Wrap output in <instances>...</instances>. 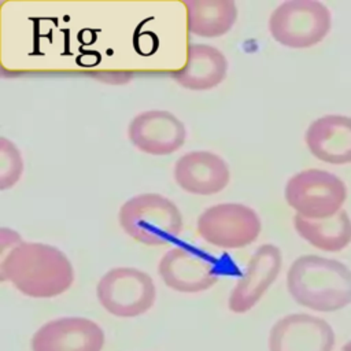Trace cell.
I'll return each instance as SVG.
<instances>
[{"label": "cell", "instance_id": "2e32d148", "mask_svg": "<svg viewBox=\"0 0 351 351\" xmlns=\"http://www.w3.org/2000/svg\"><path fill=\"white\" fill-rule=\"evenodd\" d=\"M293 226L302 239L322 251L337 252L351 241V219L344 208L326 218H306L296 214Z\"/></svg>", "mask_w": 351, "mask_h": 351}, {"label": "cell", "instance_id": "5bb4252c", "mask_svg": "<svg viewBox=\"0 0 351 351\" xmlns=\"http://www.w3.org/2000/svg\"><path fill=\"white\" fill-rule=\"evenodd\" d=\"M306 144L319 160L344 165L351 162V118L324 115L310 123L304 136Z\"/></svg>", "mask_w": 351, "mask_h": 351}, {"label": "cell", "instance_id": "9a60e30c", "mask_svg": "<svg viewBox=\"0 0 351 351\" xmlns=\"http://www.w3.org/2000/svg\"><path fill=\"white\" fill-rule=\"evenodd\" d=\"M228 73V60L215 47L191 44L185 64L173 71L171 78L189 90H208L219 85Z\"/></svg>", "mask_w": 351, "mask_h": 351}, {"label": "cell", "instance_id": "e0dca14e", "mask_svg": "<svg viewBox=\"0 0 351 351\" xmlns=\"http://www.w3.org/2000/svg\"><path fill=\"white\" fill-rule=\"evenodd\" d=\"M186 25L191 34L214 38L226 34L237 19L233 0H185Z\"/></svg>", "mask_w": 351, "mask_h": 351}, {"label": "cell", "instance_id": "7c38bea8", "mask_svg": "<svg viewBox=\"0 0 351 351\" xmlns=\"http://www.w3.org/2000/svg\"><path fill=\"white\" fill-rule=\"evenodd\" d=\"M103 346V329L82 317L49 321L32 337V351H101Z\"/></svg>", "mask_w": 351, "mask_h": 351}, {"label": "cell", "instance_id": "4fadbf2b", "mask_svg": "<svg viewBox=\"0 0 351 351\" xmlns=\"http://www.w3.org/2000/svg\"><path fill=\"white\" fill-rule=\"evenodd\" d=\"M177 185L192 195H214L223 191L230 180L228 163L210 151H191L174 166Z\"/></svg>", "mask_w": 351, "mask_h": 351}, {"label": "cell", "instance_id": "3957f363", "mask_svg": "<svg viewBox=\"0 0 351 351\" xmlns=\"http://www.w3.org/2000/svg\"><path fill=\"white\" fill-rule=\"evenodd\" d=\"M123 232L145 245H165L182 230L178 207L159 193H141L126 200L118 213Z\"/></svg>", "mask_w": 351, "mask_h": 351}, {"label": "cell", "instance_id": "6da1fadb", "mask_svg": "<svg viewBox=\"0 0 351 351\" xmlns=\"http://www.w3.org/2000/svg\"><path fill=\"white\" fill-rule=\"evenodd\" d=\"M0 276L23 295L47 299L62 295L73 285L74 269L59 248L22 240L3 254Z\"/></svg>", "mask_w": 351, "mask_h": 351}, {"label": "cell", "instance_id": "277c9868", "mask_svg": "<svg viewBox=\"0 0 351 351\" xmlns=\"http://www.w3.org/2000/svg\"><path fill=\"white\" fill-rule=\"evenodd\" d=\"M330 11L317 0H288L269 18L271 37L284 47L308 48L318 44L330 29Z\"/></svg>", "mask_w": 351, "mask_h": 351}, {"label": "cell", "instance_id": "ba28073f", "mask_svg": "<svg viewBox=\"0 0 351 351\" xmlns=\"http://www.w3.org/2000/svg\"><path fill=\"white\" fill-rule=\"evenodd\" d=\"M160 280L173 291L197 293L210 289L219 278L218 262L192 245H176L159 261Z\"/></svg>", "mask_w": 351, "mask_h": 351}, {"label": "cell", "instance_id": "5b68a950", "mask_svg": "<svg viewBox=\"0 0 351 351\" xmlns=\"http://www.w3.org/2000/svg\"><path fill=\"white\" fill-rule=\"evenodd\" d=\"M96 296L101 307L119 318H134L155 303L156 288L149 274L134 267H114L97 282Z\"/></svg>", "mask_w": 351, "mask_h": 351}, {"label": "cell", "instance_id": "ac0fdd59", "mask_svg": "<svg viewBox=\"0 0 351 351\" xmlns=\"http://www.w3.org/2000/svg\"><path fill=\"white\" fill-rule=\"evenodd\" d=\"M23 171V159L19 149L5 137H0V189L12 188Z\"/></svg>", "mask_w": 351, "mask_h": 351}, {"label": "cell", "instance_id": "30bf717a", "mask_svg": "<svg viewBox=\"0 0 351 351\" xmlns=\"http://www.w3.org/2000/svg\"><path fill=\"white\" fill-rule=\"evenodd\" d=\"M335 332L322 318L289 314L280 318L269 333V351H332Z\"/></svg>", "mask_w": 351, "mask_h": 351}, {"label": "cell", "instance_id": "8fae6325", "mask_svg": "<svg viewBox=\"0 0 351 351\" xmlns=\"http://www.w3.org/2000/svg\"><path fill=\"white\" fill-rule=\"evenodd\" d=\"M282 255L274 244H263L252 254L243 276L232 289L228 307L236 314L251 310L278 277Z\"/></svg>", "mask_w": 351, "mask_h": 351}, {"label": "cell", "instance_id": "8992f818", "mask_svg": "<svg viewBox=\"0 0 351 351\" xmlns=\"http://www.w3.org/2000/svg\"><path fill=\"white\" fill-rule=\"evenodd\" d=\"M347 197L346 184L335 174L307 169L293 174L285 185V200L306 218H326L341 210Z\"/></svg>", "mask_w": 351, "mask_h": 351}, {"label": "cell", "instance_id": "d6986e66", "mask_svg": "<svg viewBox=\"0 0 351 351\" xmlns=\"http://www.w3.org/2000/svg\"><path fill=\"white\" fill-rule=\"evenodd\" d=\"M341 351H351V340L341 347Z\"/></svg>", "mask_w": 351, "mask_h": 351}, {"label": "cell", "instance_id": "7a4b0ae2", "mask_svg": "<svg viewBox=\"0 0 351 351\" xmlns=\"http://www.w3.org/2000/svg\"><path fill=\"white\" fill-rule=\"evenodd\" d=\"M287 288L303 307L321 313L337 311L351 303V270L336 259L303 255L289 266Z\"/></svg>", "mask_w": 351, "mask_h": 351}, {"label": "cell", "instance_id": "9c48e42d", "mask_svg": "<svg viewBox=\"0 0 351 351\" xmlns=\"http://www.w3.org/2000/svg\"><path fill=\"white\" fill-rule=\"evenodd\" d=\"M128 137L141 152L162 156L178 151L184 145L186 129L170 111L147 110L130 121Z\"/></svg>", "mask_w": 351, "mask_h": 351}, {"label": "cell", "instance_id": "52a82bcc", "mask_svg": "<svg viewBox=\"0 0 351 351\" xmlns=\"http://www.w3.org/2000/svg\"><path fill=\"white\" fill-rule=\"evenodd\" d=\"M197 233L208 244L225 250L243 248L255 241L262 222L251 207L241 203H219L197 218Z\"/></svg>", "mask_w": 351, "mask_h": 351}]
</instances>
